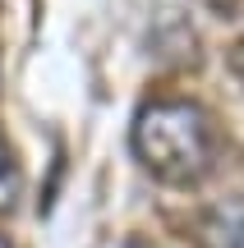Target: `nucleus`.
<instances>
[{
	"instance_id": "obj_1",
	"label": "nucleus",
	"mask_w": 244,
	"mask_h": 248,
	"mask_svg": "<svg viewBox=\"0 0 244 248\" xmlns=\"http://www.w3.org/2000/svg\"><path fill=\"white\" fill-rule=\"evenodd\" d=\"M217 120L194 97H152L129 124L134 161L171 188H194L217 166Z\"/></svg>"
},
{
	"instance_id": "obj_2",
	"label": "nucleus",
	"mask_w": 244,
	"mask_h": 248,
	"mask_svg": "<svg viewBox=\"0 0 244 248\" xmlns=\"http://www.w3.org/2000/svg\"><path fill=\"white\" fill-rule=\"evenodd\" d=\"M208 248H244V202L221 207L208 221Z\"/></svg>"
},
{
	"instance_id": "obj_3",
	"label": "nucleus",
	"mask_w": 244,
	"mask_h": 248,
	"mask_svg": "<svg viewBox=\"0 0 244 248\" xmlns=\"http://www.w3.org/2000/svg\"><path fill=\"white\" fill-rule=\"evenodd\" d=\"M18 193H23V170H18V161H14L9 138L0 133V216H9L18 207Z\"/></svg>"
},
{
	"instance_id": "obj_4",
	"label": "nucleus",
	"mask_w": 244,
	"mask_h": 248,
	"mask_svg": "<svg viewBox=\"0 0 244 248\" xmlns=\"http://www.w3.org/2000/svg\"><path fill=\"white\" fill-rule=\"evenodd\" d=\"M230 64H235V74H240V83H244V37L235 42V51H230Z\"/></svg>"
},
{
	"instance_id": "obj_5",
	"label": "nucleus",
	"mask_w": 244,
	"mask_h": 248,
	"mask_svg": "<svg viewBox=\"0 0 244 248\" xmlns=\"http://www.w3.org/2000/svg\"><path fill=\"white\" fill-rule=\"evenodd\" d=\"M0 248H14V239H9V234H5V230H0Z\"/></svg>"
},
{
	"instance_id": "obj_6",
	"label": "nucleus",
	"mask_w": 244,
	"mask_h": 248,
	"mask_svg": "<svg viewBox=\"0 0 244 248\" xmlns=\"http://www.w3.org/2000/svg\"><path fill=\"white\" fill-rule=\"evenodd\" d=\"M129 248H157V244H143V239H134V244H129Z\"/></svg>"
}]
</instances>
